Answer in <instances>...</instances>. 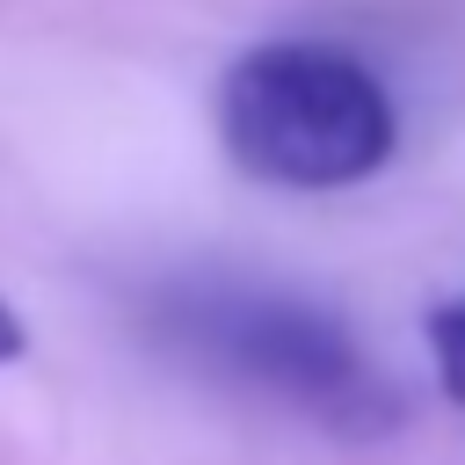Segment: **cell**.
<instances>
[{
	"label": "cell",
	"mask_w": 465,
	"mask_h": 465,
	"mask_svg": "<svg viewBox=\"0 0 465 465\" xmlns=\"http://www.w3.org/2000/svg\"><path fill=\"white\" fill-rule=\"evenodd\" d=\"M145 327L196 371L262 392L334 436H385L400 421L392 378L363 356V341L341 327V312L240 276H182L153 291Z\"/></svg>",
	"instance_id": "1"
},
{
	"label": "cell",
	"mask_w": 465,
	"mask_h": 465,
	"mask_svg": "<svg viewBox=\"0 0 465 465\" xmlns=\"http://www.w3.org/2000/svg\"><path fill=\"white\" fill-rule=\"evenodd\" d=\"M218 138L269 189H356L392 160L400 116L363 58L291 36L232 58L218 80Z\"/></svg>",
	"instance_id": "2"
},
{
	"label": "cell",
	"mask_w": 465,
	"mask_h": 465,
	"mask_svg": "<svg viewBox=\"0 0 465 465\" xmlns=\"http://www.w3.org/2000/svg\"><path fill=\"white\" fill-rule=\"evenodd\" d=\"M429 356H436L443 392L465 407V298H443V305L429 312Z\"/></svg>",
	"instance_id": "3"
},
{
	"label": "cell",
	"mask_w": 465,
	"mask_h": 465,
	"mask_svg": "<svg viewBox=\"0 0 465 465\" xmlns=\"http://www.w3.org/2000/svg\"><path fill=\"white\" fill-rule=\"evenodd\" d=\"M22 349H29V334H22V320H15V305L0 298V363H22Z\"/></svg>",
	"instance_id": "4"
}]
</instances>
